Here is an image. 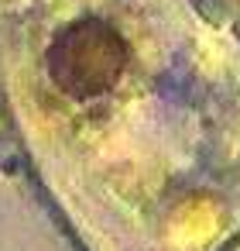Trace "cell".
<instances>
[{
  "label": "cell",
  "instance_id": "cell-1",
  "mask_svg": "<svg viewBox=\"0 0 240 251\" xmlns=\"http://www.w3.org/2000/svg\"><path fill=\"white\" fill-rule=\"evenodd\" d=\"M124 66H127V42L113 25L100 18H79L65 25L48 45L52 79L79 100L113 90Z\"/></svg>",
  "mask_w": 240,
  "mask_h": 251
}]
</instances>
